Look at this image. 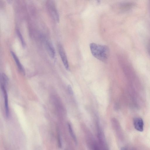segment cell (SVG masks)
Wrapping results in <instances>:
<instances>
[{
	"mask_svg": "<svg viewBox=\"0 0 150 150\" xmlns=\"http://www.w3.org/2000/svg\"><path fill=\"white\" fill-rule=\"evenodd\" d=\"M135 128L139 131L142 132L144 129V122L141 118L136 117L133 119Z\"/></svg>",
	"mask_w": 150,
	"mask_h": 150,
	"instance_id": "obj_4",
	"label": "cell"
},
{
	"mask_svg": "<svg viewBox=\"0 0 150 150\" xmlns=\"http://www.w3.org/2000/svg\"><path fill=\"white\" fill-rule=\"evenodd\" d=\"M16 32L19 38L20 41L21 43H22V46L23 47H25L26 46L25 42L23 36H22V34H21L19 29H16Z\"/></svg>",
	"mask_w": 150,
	"mask_h": 150,
	"instance_id": "obj_8",
	"label": "cell"
},
{
	"mask_svg": "<svg viewBox=\"0 0 150 150\" xmlns=\"http://www.w3.org/2000/svg\"><path fill=\"white\" fill-rule=\"evenodd\" d=\"M59 52L62 62L64 65L65 68L67 70H69V67L68 59L64 49L61 44H59L58 46Z\"/></svg>",
	"mask_w": 150,
	"mask_h": 150,
	"instance_id": "obj_2",
	"label": "cell"
},
{
	"mask_svg": "<svg viewBox=\"0 0 150 150\" xmlns=\"http://www.w3.org/2000/svg\"><path fill=\"white\" fill-rule=\"evenodd\" d=\"M46 48L50 57L53 59L54 58L55 56V48L51 42L48 41H46Z\"/></svg>",
	"mask_w": 150,
	"mask_h": 150,
	"instance_id": "obj_5",
	"label": "cell"
},
{
	"mask_svg": "<svg viewBox=\"0 0 150 150\" xmlns=\"http://www.w3.org/2000/svg\"><path fill=\"white\" fill-rule=\"evenodd\" d=\"M2 77L3 82L5 84L8 83V77L4 74H2Z\"/></svg>",
	"mask_w": 150,
	"mask_h": 150,
	"instance_id": "obj_10",
	"label": "cell"
},
{
	"mask_svg": "<svg viewBox=\"0 0 150 150\" xmlns=\"http://www.w3.org/2000/svg\"><path fill=\"white\" fill-rule=\"evenodd\" d=\"M49 9L53 17L58 22L59 21V16L57 10L53 3L50 2L49 4Z\"/></svg>",
	"mask_w": 150,
	"mask_h": 150,
	"instance_id": "obj_6",
	"label": "cell"
},
{
	"mask_svg": "<svg viewBox=\"0 0 150 150\" xmlns=\"http://www.w3.org/2000/svg\"><path fill=\"white\" fill-rule=\"evenodd\" d=\"M68 89L69 94L70 95H72L73 94V92L72 88L70 85H68Z\"/></svg>",
	"mask_w": 150,
	"mask_h": 150,
	"instance_id": "obj_11",
	"label": "cell"
},
{
	"mask_svg": "<svg viewBox=\"0 0 150 150\" xmlns=\"http://www.w3.org/2000/svg\"><path fill=\"white\" fill-rule=\"evenodd\" d=\"M58 141L59 147L60 148H61V146H62V145H61V138H60V136L59 135L58 136Z\"/></svg>",
	"mask_w": 150,
	"mask_h": 150,
	"instance_id": "obj_12",
	"label": "cell"
},
{
	"mask_svg": "<svg viewBox=\"0 0 150 150\" xmlns=\"http://www.w3.org/2000/svg\"><path fill=\"white\" fill-rule=\"evenodd\" d=\"M90 48L92 55L97 59L104 62L108 59L110 50L107 46L92 43L90 45Z\"/></svg>",
	"mask_w": 150,
	"mask_h": 150,
	"instance_id": "obj_1",
	"label": "cell"
},
{
	"mask_svg": "<svg viewBox=\"0 0 150 150\" xmlns=\"http://www.w3.org/2000/svg\"><path fill=\"white\" fill-rule=\"evenodd\" d=\"M1 88H2V91H3L4 96L6 115L7 118H8L9 116V111L8 94H7L5 87H4L3 85H2L1 86Z\"/></svg>",
	"mask_w": 150,
	"mask_h": 150,
	"instance_id": "obj_3",
	"label": "cell"
},
{
	"mask_svg": "<svg viewBox=\"0 0 150 150\" xmlns=\"http://www.w3.org/2000/svg\"><path fill=\"white\" fill-rule=\"evenodd\" d=\"M121 150H126V149L125 148H123L121 149Z\"/></svg>",
	"mask_w": 150,
	"mask_h": 150,
	"instance_id": "obj_13",
	"label": "cell"
},
{
	"mask_svg": "<svg viewBox=\"0 0 150 150\" xmlns=\"http://www.w3.org/2000/svg\"><path fill=\"white\" fill-rule=\"evenodd\" d=\"M68 128H69V133H70L71 135V136L73 138V139H74V141L75 142L77 143V140L76 138L75 135L74 134L72 128L71 127V126L69 123L68 124Z\"/></svg>",
	"mask_w": 150,
	"mask_h": 150,
	"instance_id": "obj_9",
	"label": "cell"
},
{
	"mask_svg": "<svg viewBox=\"0 0 150 150\" xmlns=\"http://www.w3.org/2000/svg\"><path fill=\"white\" fill-rule=\"evenodd\" d=\"M11 55H12V57L13 58L14 60H15V62H16V64L18 69H19L20 71L22 72L23 73L24 70H23V66H22V64H21L16 54L13 52L11 51Z\"/></svg>",
	"mask_w": 150,
	"mask_h": 150,
	"instance_id": "obj_7",
	"label": "cell"
}]
</instances>
